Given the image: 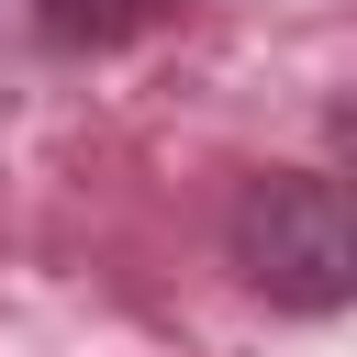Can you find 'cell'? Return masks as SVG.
<instances>
[{
  "label": "cell",
  "instance_id": "1",
  "mask_svg": "<svg viewBox=\"0 0 357 357\" xmlns=\"http://www.w3.org/2000/svg\"><path fill=\"white\" fill-rule=\"evenodd\" d=\"M234 268L279 312H346L357 290V223L324 167H268L234 190Z\"/></svg>",
  "mask_w": 357,
  "mask_h": 357
},
{
  "label": "cell",
  "instance_id": "2",
  "mask_svg": "<svg viewBox=\"0 0 357 357\" xmlns=\"http://www.w3.org/2000/svg\"><path fill=\"white\" fill-rule=\"evenodd\" d=\"M190 0H22V22H33V45L45 56H112V45H134V33H167Z\"/></svg>",
  "mask_w": 357,
  "mask_h": 357
}]
</instances>
